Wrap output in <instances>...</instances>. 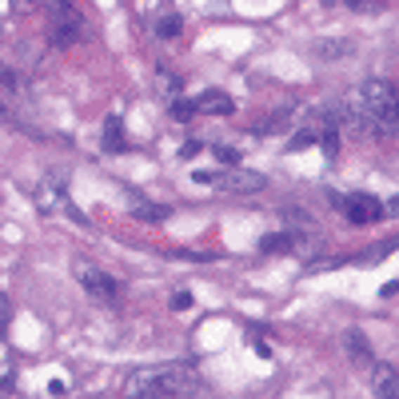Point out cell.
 <instances>
[{
    "label": "cell",
    "instance_id": "44dd1931",
    "mask_svg": "<svg viewBox=\"0 0 399 399\" xmlns=\"http://www.w3.org/2000/svg\"><path fill=\"white\" fill-rule=\"evenodd\" d=\"M348 8H355V13H367V8H379L384 0H344Z\"/></svg>",
    "mask_w": 399,
    "mask_h": 399
},
{
    "label": "cell",
    "instance_id": "ba28073f",
    "mask_svg": "<svg viewBox=\"0 0 399 399\" xmlns=\"http://www.w3.org/2000/svg\"><path fill=\"white\" fill-rule=\"evenodd\" d=\"M351 52H355L351 40H315V56L320 60H348Z\"/></svg>",
    "mask_w": 399,
    "mask_h": 399
},
{
    "label": "cell",
    "instance_id": "5b68a950",
    "mask_svg": "<svg viewBox=\"0 0 399 399\" xmlns=\"http://www.w3.org/2000/svg\"><path fill=\"white\" fill-rule=\"evenodd\" d=\"M76 280H80V287H84L92 299H112L116 292H120V284H116L112 275L104 272V268H96V263H88V260H76Z\"/></svg>",
    "mask_w": 399,
    "mask_h": 399
},
{
    "label": "cell",
    "instance_id": "e0dca14e",
    "mask_svg": "<svg viewBox=\"0 0 399 399\" xmlns=\"http://www.w3.org/2000/svg\"><path fill=\"white\" fill-rule=\"evenodd\" d=\"M156 92H160V96H168V100H176V96H180V76L156 72Z\"/></svg>",
    "mask_w": 399,
    "mask_h": 399
},
{
    "label": "cell",
    "instance_id": "d6986e66",
    "mask_svg": "<svg viewBox=\"0 0 399 399\" xmlns=\"http://www.w3.org/2000/svg\"><path fill=\"white\" fill-rule=\"evenodd\" d=\"M348 348H351V355H372V348L363 344L360 332H348Z\"/></svg>",
    "mask_w": 399,
    "mask_h": 399
},
{
    "label": "cell",
    "instance_id": "8992f818",
    "mask_svg": "<svg viewBox=\"0 0 399 399\" xmlns=\"http://www.w3.org/2000/svg\"><path fill=\"white\" fill-rule=\"evenodd\" d=\"M344 216H348L351 224H375V220H384V204L367 192H355V196H336Z\"/></svg>",
    "mask_w": 399,
    "mask_h": 399
},
{
    "label": "cell",
    "instance_id": "30bf717a",
    "mask_svg": "<svg viewBox=\"0 0 399 399\" xmlns=\"http://www.w3.org/2000/svg\"><path fill=\"white\" fill-rule=\"evenodd\" d=\"M375 395H399V375H395V367L391 363H379L375 367Z\"/></svg>",
    "mask_w": 399,
    "mask_h": 399
},
{
    "label": "cell",
    "instance_id": "ffe728a7",
    "mask_svg": "<svg viewBox=\"0 0 399 399\" xmlns=\"http://www.w3.org/2000/svg\"><path fill=\"white\" fill-rule=\"evenodd\" d=\"M0 84H4V88H16V84H20V76H16V68H8V64H0Z\"/></svg>",
    "mask_w": 399,
    "mask_h": 399
},
{
    "label": "cell",
    "instance_id": "9c48e42d",
    "mask_svg": "<svg viewBox=\"0 0 399 399\" xmlns=\"http://www.w3.org/2000/svg\"><path fill=\"white\" fill-rule=\"evenodd\" d=\"M232 96H224V92H208V96L196 100V112H216V116H232Z\"/></svg>",
    "mask_w": 399,
    "mask_h": 399
},
{
    "label": "cell",
    "instance_id": "6da1fadb",
    "mask_svg": "<svg viewBox=\"0 0 399 399\" xmlns=\"http://www.w3.org/2000/svg\"><path fill=\"white\" fill-rule=\"evenodd\" d=\"M204 391L200 375L192 367H148L136 372L128 379V395H152V399H168V395H196Z\"/></svg>",
    "mask_w": 399,
    "mask_h": 399
},
{
    "label": "cell",
    "instance_id": "7402d4cb",
    "mask_svg": "<svg viewBox=\"0 0 399 399\" xmlns=\"http://www.w3.org/2000/svg\"><path fill=\"white\" fill-rule=\"evenodd\" d=\"M44 0H13V8L16 13H32V8H40Z\"/></svg>",
    "mask_w": 399,
    "mask_h": 399
},
{
    "label": "cell",
    "instance_id": "603a6c76",
    "mask_svg": "<svg viewBox=\"0 0 399 399\" xmlns=\"http://www.w3.org/2000/svg\"><path fill=\"white\" fill-rule=\"evenodd\" d=\"M172 308H180V312H184V308H192V296H188V292H176V296H172Z\"/></svg>",
    "mask_w": 399,
    "mask_h": 399
},
{
    "label": "cell",
    "instance_id": "7c38bea8",
    "mask_svg": "<svg viewBox=\"0 0 399 399\" xmlns=\"http://www.w3.org/2000/svg\"><path fill=\"white\" fill-rule=\"evenodd\" d=\"M132 216H136V220H144V224H160L164 216H168V208L148 204V200H136V204H132Z\"/></svg>",
    "mask_w": 399,
    "mask_h": 399
},
{
    "label": "cell",
    "instance_id": "cb8c5ba5",
    "mask_svg": "<svg viewBox=\"0 0 399 399\" xmlns=\"http://www.w3.org/2000/svg\"><path fill=\"white\" fill-rule=\"evenodd\" d=\"M216 156H220L224 164H236L240 160V152H232V148H216Z\"/></svg>",
    "mask_w": 399,
    "mask_h": 399
},
{
    "label": "cell",
    "instance_id": "484cf974",
    "mask_svg": "<svg viewBox=\"0 0 399 399\" xmlns=\"http://www.w3.org/2000/svg\"><path fill=\"white\" fill-rule=\"evenodd\" d=\"M0 116H4V100H0Z\"/></svg>",
    "mask_w": 399,
    "mask_h": 399
},
{
    "label": "cell",
    "instance_id": "52a82bcc",
    "mask_svg": "<svg viewBox=\"0 0 399 399\" xmlns=\"http://www.w3.org/2000/svg\"><path fill=\"white\" fill-rule=\"evenodd\" d=\"M268 184L260 172H232V176H220V188H228V192H260V188Z\"/></svg>",
    "mask_w": 399,
    "mask_h": 399
},
{
    "label": "cell",
    "instance_id": "8fae6325",
    "mask_svg": "<svg viewBox=\"0 0 399 399\" xmlns=\"http://www.w3.org/2000/svg\"><path fill=\"white\" fill-rule=\"evenodd\" d=\"M104 148L108 152H128V136H124V120L112 116L108 124H104Z\"/></svg>",
    "mask_w": 399,
    "mask_h": 399
},
{
    "label": "cell",
    "instance_id": "7a4b0ae2",
    "mask_svg": "<svg viewBox=\"0 0 399 399\" xmlns=\"http://www.w3.org/2000/svg\"><path fill=\"white\" fill-rule=\"evenodd\" d=\"M363 88V100L372 108V120H375V136L391 140L399 132V100H395V88L387 80H367Z\"/></svg>",
    "mask_w": 399,
    "mask_h": 399
},
{
    "label": "cell",
    "instance_id": "9a60e30c",
    "mask_svg": "<svg viewBox=\"0 0 399 399\" xmlns=\"http://www.w3.org/2000/svg\"><path fill=\"white\" fill-rule=\"evenodd\" d=\"M180 28H184V16H180V13H168V16H160V20H156V37H160V40H172V37H180Z\"/></svg>",
    "mask_w": 399,
    "mask_h": 399
},
{
    "label": "cell",
    "instance_id": "ac0fdd59",
    "mask_svg": "<svg viewBox=\"0 0 399 399\" xmlns=\"http://www.w3.org/2000/svg\"><path fill=\"white\" fill-rule=\"evenodd\" d=\"M192 112H196V100H180V96L172 100V120L184 124V120H192Z\"/></svg>",
    "mask_w": 399,
    "mask_h": 399
},
{
    "label": "cell",
    "instance_id": "d4e9b609",
    "mask_svg": "<svg viewBox=\"0 0 399 399\" xmlns=\"http://www.w3.org/2000/svg\"><path fill=\"white\" fill-rule=\"evenodd\" d=\"M196 152H200V144H196V140H192V144H184V152H180V156H184V160H192Z\"/></svg>",
    "mask_w": 399,
    "mask_h": 399
},
{
    "label": "cell",
    "instance_id": "2e32d148",
    "mask_svg": "<svg viewBox=\"0 0 399 399\" xmlns=\"http://www.w3.org/2000/svg\"><path fill=\"white\" fill-rule=\"evenodd\" d=\"M60 188H64V184H52V188H44V192H37L40 212H56V208H60V200H64Z\"/></svg>",
    "mask_w": 399,
    "mask_h": 399
},
{
    "label": "cell",
    "instance_id": "3957f363",
    "mask_svg": "<svg viewBox=\"0 0 399 399\" xmlns=\"http://www.w3.org/2000/svg\"><path fill=\"white\" fill-rule=\"evenodd\" d=\"M40 8L48 13V40L56 48L80 44V37H84V16H80V8H76L72 0H44Z\"/></svg>",
    "mask_w": 399,
    "mask_h": 399
},
{
    "label": "cell",
    "instance_id": "5bb4252c",
    "mask_svg": "<svg viewBox=\"0 0 399 399\" xmlns=\"http://www.w3.org/2000/svg\"><path fill=\"white\" fill-rule=\"evenodd\" d=\"M287 128H292L287 112H275V116H263L260 124H256V132H260V136H280V132H287Z\"/></svg>",
    "mask_w": 399,
    "mask_h": 399
},
{
    "label": "cell",
    "instance_id": "4fadbf2b",
    "mask_svg": "<svg viewBox=\"0 0 399 399\" xmlns=\"http://www.w3.org/2000/svg\"><path fill=\"white\" fill-rule=\"evenodd\" d=\"M292 244H299V236H263L260 251L263 256H284V251H292Z\"/></svg>",
    "mask_w": 399,
    "mask_h": 399
},
{
    "label": "cell",
    "instance_id": "277c9868",
    "mask_svg": "<svg viewBox=\"0 0 399 399\" xmlns=\"http://www.w3.org/2000/svg\"><path fill=\"white\" fill-rule=\"evenodd\" d=\"M339 120L348 128L351 136H375V120H372V108H367V100H363V88H351L348 96L339 100Z\"/></svg>",
    "mask_w": 399,
    "mask_h": 399
}]
</instances>
